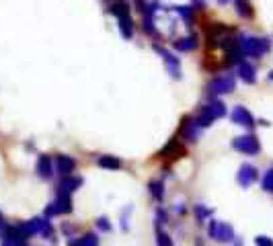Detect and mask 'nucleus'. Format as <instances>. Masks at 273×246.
<instances>
[{
    "label": "nucleus",
    "mask_w": 273,
    "mask_h": 246,
    "mask_svg": "<svg viewBox=\"0 0 273 246\" xmlns=\"http://www.w3.org/2000/svg\"><path fill=\"white\" fill-rule=\"evenodd\" d=\"M238 47L242 56H251V58H261L269 52V39L265 37H238Z\"/></svg>",
    "instance_id": "nucleus-1"
},
{
    "label": "nucleus",
    "mask_w": 273,
    "mask_h": 246,
    "mask_svg": "<svg viewBox=\"0 0 273 246\" xmlns=\"http://www.w3.org/2000/svg\"><path fill=\"white\" fill-rule=\"evenodd\" d=\"M224 115H226V107H224V103H220V101H211V103L203 105V109H201V113H199V117H197L195 121H197L199 127H209L216 119H220V117H224Z\"/></svg>",
    "instance_id": "nucleus-2"
},
{
    "label": "nucleus",
    "mask_w": 273,
    "mask_h": 246,
    "mask_svg": "<svg viewBox=\"0 0 273 246\" xmlns=\"http://www.w3.org/2000/svg\"><path fill=\"white\" fill-rule=\"evenodd\" d=\"M236 86V80L232 74H224V76H218L214 78L209 84H207V94L209 96H218V94H226V92H232Z\"/></svg>",
    "instance_id": "nucleus-3"
},
{
    "label": "nucleus",
    "mask_w": 273,
    "mask_h": 246,
    "mask_svg": "<svg viewBox=\"0 0 273 246\" xmlns=\"http://www.w3.org/2000/svg\"><path fill=\"white\" fill-rule=\"evenodd\" d=\"M232 148H234V150H238V152H242V154H249V156H253V154H259V152H261L259 137H257V135H253V133H247V135L234 137Z\"/></svg>",
    "instance_id": "nucleus-4"
},
{
    "label": "nucleus",
    "mask_w": 273,
    "mask_h": 246,
    "mask_svg": "<svg viewBox=\"0 0 273 246\" xmlns=\"http://www.w3.org/2000/svg\"><path fill=\"white\" fill-rule=\"evenodd\" d=\"M209 236L218 242H232L234 240V228L224 222L209 220Z\"/></svg>",
    "instance_id": "nucleus-5"
},
{
    "label": "nucleus",
    "mask_w": 273,
    "mask_h": 246,
    "mask_svg": "<svg viewBox=\"0 0 273 246\" xmlns=\"http://www.w3.org/2000/svg\"><path fill=\"white\" fill-rule=\"evenodd\" d=\"M70 212H72V199H70V195L68 193H58V199L45 209V218L64 216V214H70Z\"/></svg>",
    "instance_id": "nucleus-6"
},
{
    "label": "nucleus",
    "mask_w": 273,
    "mask_h": 246,
    "mask_svg": "<svg viewBox=\"0 0 273 246\" xmlns=\"http://www.w3.org/2000/svg\"><path fill=\"white\" fill-rule=\"evenodd\" d=\"M154 49L162 56V60H165V64H167V70H169V74L173 76V78H181V64H179V60L171 54V52H167L165 47H160L158 43H154Z\"/></svg>",
    "instance_id": "nucleus-7"
},
{
    "label": "nucleus",
    "mask_w": 273,
    "mask_h": 246,
    "mask_svg": "<svg viewBox=\"0 0 273 246\" xmlns=\"http://www.w3.org/2000/svg\"><path fill=\"white\" fill-rule=\"evenodd\" d=\"M185 154H187V150H185V146L181 144L179 137H173L165 148H162V152H160L162 158H169V160H177V158H181Z\"/></svg>",
    "instance_id": "nucleus-8"
},
{
    "label": "nucleus",
    "mask_w": 273,
    "mask_h": 246,
    "mask_svg": "<svg viewBox=\"0 0 273 246\" xmlns=\"http://www.w3.org/2000/svg\"><path fill=\"white\" fill-rule=\"evenodd\" d=\"M199 131H201V127L197 125L195 119H191V117H185V119H183V125H181V137H183L185 142H197Z\"/></svg>",
    "instance_id": "nucleus-9"
},
{
    "label": "nucleus",
    "mask_w": 273,
    "mask_h": 246,
    "mask_svg": "<svg viewBox=\"0 0 273 246\" xmlns=\"http://www.w3.org/2000/svg\"><path fill=\"white\" fill-rule=\"evenodd\" d=\"M53 164H56V170H58L60 177H68L76 168V160L72 156H66V154L56 156V162H53Z\"/></svg>",
    "instance_id": "nucleus-10"
},
{
    "label": "nucleus",
    "mask_w": 273,
    "mask_h": 246,
    "mask_svg": "<svg viewBox=\"0 0 273 246\" xmlns=\"http://www.w3.org/2000/svg\"><path fill=\"white\" fill-rule=\"evenodd\" d=\"M232 121L236 123V125H245V127H255L257 123H255V117L249 113V109H245V107H234V111H232Z\"/></svg>",
    "instance_id": "nucleus-11"
},
{
    "label": "nucleus",
    "mask_w": 273,
    "mask_h": 246,
    "mask_svg": "<svg viewBox=\"0 0 273 246\" xmlns=\"http://www.w3.org/2000/svg\"><path fill=\"white\" fill-rule=\"evenodd\" d=\"M257 179H259V174H257V168L253 164H242L240 166V170H238V183H240V187H251Z\"/></svg>",
    "instance_id": "nucleus-12"
},
{
    "label": "nucleus",
    "mask_w": 273,
    "mask_h": 246,
    "mask_svg": "<svg viewBox=\"0 0 273 246\" xmlns=\"http://www.w3.org/2000/svg\"><path fill=\"white\" fill-rule=\"evenodd\" d=\"M82 185V179L80 177H62V181L58 183V193H74L78 187Z\"/></svg>",
    "instance_id": "nucleus-13"
},
{
    "label": "nucleus",
    "mask_w": 273,
    "mask_h": 246,
    "mask_svg": "<svg viewBox=\"0 0 273 246\" xmlns=\"http://www.w3.org/2000/svg\"><path fill=\"white\" fill-rule=\"evenodd\" d=\"M236 72H238V76H240V80H245L247 84H253L255 80H257V74H255V68L249 64V62H245V60H240L238 64H236Z\"/></svg>",
    "instance_id": "nucleus-14"
},
{
    "label": "nucleus",
    "mask_w": 273,
    "mask_h": 246,
    "mask_svg": "<svg viewBox=\"0 0 273 246\" xmlns=\"http://www.w3.org/2000/svg\"><path fill=\"white\" fill-rule=\"evenodd\" d=\"M197 37L195 35H187V37H181L175 41V49L177 52H193V49H197Z\"/></svg>",
    "instance_id": "nucleus-15"
},
{
    "label": "nucleus",
    "mask_w": 273,
    "mask_h": 246,
    "mask_svg": "<svg viewBox=\"0 0 273 246\" xmlns=\"http://www.w3.org/2000/svg\"><path fill=\"white\" fill-rule=\"evenodd\" d=\"M37 172L41 179H49L53 174V164H51V158L49 156H39L37 160Z\"/></svg>",
    "instance_id": "nucleus-16"
},
{
    "label": "nucleus",
    "mask_w": 273,
    "mask_h": 246,
    "mask_svg": "<svg viewBox=\"0 0 273 246\" xmlns=\"http://www.w3.org/2000/svg\"><path fill=\"white\" fill-rule=\"evenodd\" d=\"M117 21H119V31H122V35H124L126 39H132V37H134V21H132V17H130V15H122V17H117Z\"/></svg>",
    "instance_id": "nucleus-17"
},
{
    "label": "nucleus",
    "mask_w": 273,
    "mask_h": 246,
    "mask_svg": "<svg viewBox=\"0 0 273 246\" xmlns=\"http://www.w3.org/2000/svg\"><path fill=\"white\" fill-rule=\"evenodd\" d=\"M99 166L101 168H109V170H119L122 168V160L115 156H101L99 158Z\"/></svg>",
    "instance_id": "nucleus-18"
},
{
    "label": "nucleus",
    "mask_w": 273,
    "mask_h": 246,
    "mask_svg": "<svg viewBox=\"0 0 273 246\" xmlns=\"http://www.w3.org/2000/svg\"><path fill=\"white\" fill-rule=\"evenodd\" d=\"M236 13L242 17V19H253L255 11H253V5L249 0H236Z\"/></svg>",
    "instance_id": "nucleus-19"
},
{
    "label": "nucleus",
    "mask_w": 273,
    "mask_h": 246,
    "mask_svg": "<svg viewBox=\"0 0 273 246\" xmlns=\"http://www.w3.org/2000/svg\"><path fill=\"white\" fill-rule=\"evenodd\" d=\"M148 189H150V195L154 197L156 201H162V199H165V185H162V181H150Z\"/></svg>",
    "instance_id": "nucleus-20"
},
{
    "label": "nucleus",
    "mask_w": 273,
    "mask_h": 246,
    "mask_svg": "<svg viewBox=\"0 0 273 246\" xmlns=\"http://www.w3.org/2000/svg\"><path fill=\"white\" fill-rule=\"evenodd\" d=\"M70 244L72 246H97L99 244V238H97V234H86V236H82L78 240H72Z\"/></svg>",
    "instance_id": "nucleus-21"
},
{
    "label": "nucleus",
    "mask_w": 273,
    "mask_h": 246,
    "mask_svg": "<svg viewBox=\"0 0 273 246\" xmlns=\"http://www.w3.org/2000/svg\"><path fill=\"white\" fill-rule=\"evenodd\" d=\"M175 11L183 17V21L187 23V27H191V25H193V7H177Z\"/></svg>",
    "instance_id": "nucleus-22"
},
{
    "label": "nucleus",
    "mask_w": 273,
    "mask_h": 246,
    "mask_svg": "<svg viewBox=\"0 0 273 246\" xmlns=\"http://www.w3.org/2000/svg\"><path fill=\"white\" fill-rule=\"evenodd\" d=\"M156 244L158 246H173V240H171V236L167 232L156 230Z\"/></svg>",
    "instance_id": "nucleus-23"
},
{
    "label": "nucleus",
    "mask_w": 273,
    "mask_h": 246,
    "mask_svg": "<svg viewBox=\"0 0 273 246\" xmlns=\"http://www.w3.org/2000/svg\"><path fill=\"white\" fill-rule=\"evenodd\" d=\"M111 13H113L115 17H122V15H130V7H128L126 3H115V5L111 7Z\"/></svg>",
    "instance_id": "nucleus-24"
},
{
    "label": "nucleus",
    "mask_w": 273,
    "mask_h": 246,
    "mask_svg": "<svg viewBox=\"0 0 273 246\" xmlns=\"http://www.w3.org/2000/svg\"><path fill=\"white\" fill-rule=\"evenodd\" d=\"M211 214H214V212H211V209H205L203 205H197V207H195V216H197L199 224H205V220H207Z\"/></svg>",
    "instance_id": "nucleus-25"
},
{
    "label": "nucleus",
    "mask_w": 273,
    "mask_h": 246,
    "mask_svg": "<svg viewBox=\"0 0 273 246\" xmlns=\"http://www.w3.org/2000/svg\"><path fill=\"white\" fill-rule=\"evenodd\" d=\"M263 189H265V191H273V168L267 170V174H265V179H263Z\"/></svg>",
    "instance_id": "nucleus-26"
},
{
    "label": "nucleus",
    "mask_w": 273,
    "mask_h": 246,
    "mask_svg": "<svg viewBox=\"0 0 273 246\" xmlns=\"http://www.w3.org/2000/svg\"><path fill=\"white\" fill-rule=\"evenodd\" d=\"M255 244L257 246H273V238H269V236H257L255 238Z\"/></svg>",
    "instance_id": "nucleus-27"
},
{
    "label": "nucleus",
    "mask_w": 273,
    "mask_h": 246,
    "mask_svg": "<svg viewBox=\"0 0 273 246\" xmlns=\"http://www.w3.org/2000/svg\"><path fill=\"white\" fill-rule=\"evenodd\" d=\"M169 222V216L165 209H156V224H167Z\"/></svg>",
    "instance_id": "nucleus-28"
},
{
    "label": "nucleus",
    "mask_w": 273,
    "mask_h": 246,
    "mask_svg": "<svg viewBox=\"0 0 273 246\" xmlns=\"http://www.w3.org/2000/svg\"><path fill=\"white\" fill-rule=\"evenodd\" d=\"M97 226H99V230H103V232H109V230H111V224L107 222V218H99Z\"/></svg>",
    "instance_id": "nucleus-29"
},
{
    "label": "nucleus",
    "mask_w": 273,
    "mask_h": 246,
    "mask_svg": "<svg viewBox=\"0 0 273 246\" xmlns=\"http://www.w3.org/2000/svg\"><path fill=\"white\" fill-rule=\"evenodd\" d=\"M5 226V218H3V214H0V228Z\"/></svg>",
    "instance_id": "nucleus-30"
},
{
    "label": "nucleus",
    "mask_w": 273,
    "mask_h": 246,
    "mask_svg": "<svg viewBox=\"0 0 273 246\" xmlns=\"http://www.w3.org/2000/svg\"><path fill=\"white\" fill-rule=\"evenodd\" d=\"M234 246H242V240H236V244Z\"/></svg>",
    "instance_id": "nucleus-31"
},
{
    "label": "nucleus",
    "mask_w": 273,
    "mask_h": 246,
    "mask_svg": "<svg viewBox=\"0 0 273 246\" xmlns=\"http://www.w3.org/2000/svg\"><path fill=\"white\" fill-rule=\"evenodd\" d=\"M269 80H273V70H271V72H269Z\"/></svg>",
    "instance_id": "nucleus-32"
},
{
    "label": "nucleus",
    "mask_w": 273,
    "mask_h": 246,
    "mask_svg": "<svg viewBox=\"0 0 273 246\" xmlns=\"http://www.w3.org/2000/svg\"><path fill=\"white\" fill-rule=\"evenodd\" d=\"M5 246H9V244H5Z\"/></svg>",
    "instance_id": "nucleus-33"
}]
</instances>
